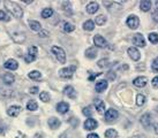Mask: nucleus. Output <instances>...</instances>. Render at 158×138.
<instances>
[{"label": "nucleus", "instance_id": "nucleus-1", "mask_svg": "<svg viewBox=\"0 0 158 138\" xmlns=\"http://www.w3.org/2000/svg\"><path fill=\"white\" fill-rule=\"evenodd\" d=\"M5 7L7 8V10H8L9 13L12 14L14 17H16V18H21L23 16V9L18 4L13 2V1L6 0L5 1Z\"/></svg>", "mask_w": 158, "mask_h": 138}, {"label": "nucleus", "instance_id": "nucleus-2", "mask_svg": "<svg viewBox=\"0 0 158 138\" xmlns=\"http://www.w3.org/2000/svg\"><path fill=\"white\" fill-rule=\"evenodd\" d=\"M51 51H52V53L56 55V58H57L58 61H59L60 63H65V62H66V53H65V51H64L61 47H59V46H53Z\"/></svg>", "mask_w": 158, "mask_h": 138}, {"label": "nucleus", "instance_id": "nucleus-3", "mask_svg": "<svg viewBox=\"0 0 158 138\" xmlns=\"http://www.w3.org/2000/svg\"><path fill=\"white\" fill-rule=\"evenodd\" d=\"M37 52H38V50H37L36 46H30V47H29L28 54H27L26 58H24V61H26L27 63H30V62L36 60V58H37Z\"/></svg>", "mask_w": 158, "mask_h": 138}, {"label": "nucleus", "instance_id": "nucleus-4", "mask_svg": "<svg viewBox=\"0 0 158 138\" xmlns=\"http://www.w3.org/2000/svg\"><path fill=\"white\" fill-rule=\"evenodd\" d=\"M75 70H76V67L75 66H70V67H67V68H62L59 71V75L62 78H72Z\"/></svg>", "mask_w": 158, "mask_h": 138}, {"label": "nucleus", "instance_id": "nucleus-5", "mask_svg": "<svg viewBox=\"0 0 158 138\" xmlns=\"http://www.w3.org/2000/svg\"><path fill=\"white\" fill-rule=\"evenodd\" d=\"M126 23H127V26L131 29H136L139 26V24H140V20H139V17L136 16V15H129Z\"/></svg>", "mask_w": 158, "mask_h": 138}, {"label": "nucleus", "instance_id": "nucleus-6", "mask_svg": "<svg viewBox=\"0 0 158 138\" xmlns=\"http://www.w3.org/2000/svg\"><path fill=\"white\" fill-rule=\"evenodd\" d=\"M118 116H119L118 111H115L113 108H110V109H107L105 112V119L107 122H112V121L117 120Z\"/></svg>", "mask_w": 158, "mask_h": 138}, {"label": "nucleus", "instance_id": "nucleus-7", "mask_svg": "<svg viewBox=\"0 0 158 138\" xmlns=\"http://www.w3.org/2000/svg\"><path fill=\"white\" fill-rule=\"evenodd\" d=\"M133 44L137 46V47H144L145 46V40L143 38V36L141 34H136L134 37H133Z\"/></svg>", "mask_w": 158, "mask_h": 138}, {"label": "nucleus", "instance_id": "nucleus-8", "mask_svg": "<svg viewBox=\"0 0 158 138\" xmlns=\"http://www.w3.org/2000/svg\"><path fill=\"white\" fill-rule=\"evenodd\" d=\"M97 127H98V122H97L95 119L89 117L88 120H85V122H84V129H85V130L91 131V130L96 129Z\"/></svg>", "mask_w": 158, "mask_h": 138}, {"label": "nucleus", "instance_id": "nucleus-9", "mask_svg": "<svg viewBox=\"0 0 158 138\" xmlns=\"http://www.w3.org/2000/svg\"><path fill=\"white\" fill-rule=\"evenodd\" d=\"M94 43L96 45L97 47H106L107 46V42H106L104 37H102L101 34H96L95 37H94Z\"/></svg>", "mask_w": 158, "mask_h": 138}, {"label": "nucleus", "instance_id": "nucleus-10", "mask_svg": "<svg viewBox=\"0 0 158 138\" xmlns=\"http://www.w3.org/2000/svg\"><path fill=\"white\" fill-rule=\"evenodd\" d=\"M128 52V55H129V58L132 59V60L134 61H139L140 60V58H141V54H140V52H139V50L135 47H129L127 50Z\"/></svg>", "mask_w": 158, "mask_h": 138}, {"label": "nucleus", "instance_id": "nucleus-11", "mask_svg": "<svg viewBox=\"0 0 158 138\" xmlns=\"http://www.w3.org/2000/svg\"><path fill=\"white\" fill-rule=\"evenodd\" d=\"M148 83V78L144 77V76H140V77H136L134 81H133V84L136 86V87H144Z\"/></svg>", "mask_w": 158, "mask_h": 138}, {"label": "nucleus", "instance_id": "nucleus-12", "mask_svg": "<svg viewBox=\"0 0 158 138\" xmlns=\"http://www.w3.org/2000/svg\"><path fill=\"white\" fill-rule=\"evenodd\" d=\"M21 109H22V108L20 107V106H16V105H14V106H10V107L7 109V114H8L9 116L15 117V116H18L19 114L21 113Z\"/></svg>", "mask_w": 158, "mask_h": 138}, {"label": "nucleus", "instance_id": "nucleus-13", "mask_svg": "<svg viewBox=\"0 0 158 138\" xmlns=\"http://www.w3.org/2000/svg\"><path fill=\"white\" fill-rule=\"evenodd\" d=\"M5 68L6 69H9V70H16L19 68V63L18 61H15L14 59H9L5 62Z\"/></svg>", "mask_w": 158, "mask_h": 138}, {"label": "nucleus", "instance_id": "nucleus-14", "mask_svg": "<svg viewBox=\"0 0 158 138\" xmlns=\"http://www.w3.org/2000/svg\"><path fill=\"white\" fill-rule=\"evenodd\" d=\"M57 111L60 114H66L68 111H69V105L65 101H60V103L57 105Z\"/></svg>", "mask_w": 158, "mask_h": 138}, {"label": "nucleus", "instance_id": "nucleus-15", "mask_svg": "<svg viewBox=\"0 0 158 138\" xmlns=\"http://www.w3.org/2000/svg\"><path fill=\"white\" fill-rule=\"evenodd\" d=\"M2 82L5 83V84H7V85H10V84H13L14 82H15V76H14L13 74H4L2 75Z\"/></svg>", "mask_w": 158, "mask_h": 138}, {"label": "nucleus", "instance_id": "nucleus-16", "mask_svg": "<svg viewBox=\"0 0 158 138\" xmlns=\"http://www.w3.org/2000/svg\"><path fill=\"white\" fill-rule=\"evenodd\" d=\"M28 24H29V28H30L32 31H36V32H40L42 30V26L38 21H34V20H29L28 21Z\"/></svg>", "mask_w": 158, "mask_h": 138}, {"label": "nucleus", "instance_id": "nucleus-17", "mask_svg": "<svg viewBox=\"0 0 158 138\" xmlns=\"http://www.w3.org/2000/svg\"><path fill=\"white\" fill-rule=\"evenodd\" d=\"M95 89H96L97 92H103L104 90H106V89H107V81H105V79L98 81V82L96 83Z\"/></svg>", "mask_w": 158, "mask_h": 138}, {"label": "nucleus", "instance_id": "nucleus-18", "mask_svg": "<svg viewBox=\"0 0 158 138\" xmlns=\"http://www.w3.org/2000/svg\"><path fill=\"white\" fill-rule=\"evenodd\" d=\"M64 93L67 95V97H69V98H72V99H74V98H76V92H75L74 87L70 85H67L65 89H64Z\"/></svg>", "mask_w": 158, "mask_h": 138}, {"label": "nucleus", "instance_id": "nucleus-19", "mask_svg": "<svg viewBox=\"0 0 158 138\" xmlns=\"http://www.w3.org/2000/svg\"><path fill=\"white\" fill-rule=\"evenodd\" d=\"M48 127H50L51 129H58V128L60 127V124H61L60 120L57 119V117H51V119L48 120Z\"/></svg>", "mask_w": 158, "mask_h": 138}, {"label": "nucleus", "instance_id": "nucleus-20", "mask_svg": "<svg viewBox=\"0 0 158 138\" xmlns=\"http://www.w3.org/2000/svg\"><path fill=\"white\" fill-rule=\"evenodd\" d=\"M98 9H99V6H98V4L95 2V1L88 4V6H87V12H88L89 14H95Z\"/></svg>", "mask_w": 158, "mask_h": 138}, {"label": "nucleus", "instance_id": "nucleus-21", "mask_svg": "<svg viewBox=\"0 0 158 138\" xmlns=\"http://www.w3.org/2000/svg\"><path fill=\"white\" fill-rule=\"evenodd\" d=\"M13 39L16 42V43L21 44L26 40V34L23 32H14L13 34Z\"/></svg>", "mask_w": 158, "mask_h": 138}, {"label": "nucleus", "instance_id": "nucleus-22", "mask_svg": "<svg viewBox=\"0 0 158 138\" xmlns=\"http://www.w3.org/2000/svg\"><path fill=\"white\" fill-rule=\"evenodd\" d=\"M95 107H96L97 112L102 114L105 111V104H104V101H102L101 99H96L95 100Z\"/></svg>", "mask_w": 158, "mask_h": 138}, {"label": "nucleus", "instance_id": "nucleus-23", "mask_svg": "<svg viewBox=\"0 0 158 138\" xmlns=\"http://www.w3.org/2000/svg\"><path fill=\"white\" fill-rule=\"evenodd\" d=\"M152 117H151V115L150 114H144L143 116L141 117V123L144 125L145 128L147 127H149L150 124H151V122H152V120H151Z\"/></svg>", "mask_w": 158, "mask_h": 138}, {"label": "nucleus", "instance_id": "nucleus-24", "mask_svg": "<svg viewBox=\"0 0 158 138\" xmlns=\"http://www.w3.org/2000/svg\"><path fill=\"white\" fill-rule=\"evenodd\" d=\"M85 56L88 59H95L97 56V48L95 47H89L87 51H85Z\"/></svg>", "mask_w": 158, "mask_h": 138}, {"label": "nucleus", "instance_id": "nucleus-25", "mask_svg": "<svg viewBox=\"0 0 158 138\" xmlns=\"http://www.w3.org/2000/svg\"><path fill=\"white\" fill-rule=\"evenodd\" d=\"M140 8L142 9L143 12L150 10V8H151V1H150V0H143V1H141Z\"/></svg>", "mask_w": 158, "mask_h": 138}, {"label": "nucleus", "instance_id": "nucleus-26", "mask_svg": "<svg viewBox=\"0 0 158 138\" xmlns=\"http://www.w3.org/2000/svg\"><path fill=\"white\" fill-rule=\"evenodd\" d=\"M83 29L87 31H92L94 29H95V23H94V21H91V20H88V21H85L83 23Z\"/></svg>", "mask_w": 158, "mask_h": 138}, {"label": "nucleus", "instance_id": "nucleus-27", "mask_svg": "<svg viewBox=\"0 0 158 138\" xmlns=\"http://www.w3.org/2000/svg\"><path fill=\"white\" fill-rule=\"evenodd\" d=\"M29 77L31 79H35V81H40V79H42V74L38 70H32L29 73Z\"/></svg>", "mask_w": 158, "mask_h": 138}, {"label": "nucleus", "instance_id": "nucleus-28", "mask_svg": "<svg viewBox=\"0 0 158 138\" xmlns=\"http://www.w3.org/2000/svg\"><path fill=\"white\" fill-rule=\"evenodd\" d=\"M105 137L106 138H117L118 137V132L114 129H107L105 131Z\"/></svg>", "mask_w": 158, "mask_h": 138}, {"label": "nucleus", "instance_id": "nucleus-29", "mask_svg": "<svg viewBox=\"0 0 158 138\" xmlns=\"http://www.w3.org/2000/svg\"><path fill=\"white\" fill-rule=\"evenodd\" d=\"M37 108H38V105H37V103H36V101H34V100H30L29 103L27 104V109H28V111L34 112V111H36Z\"/></svg>", "mask_w": 158, "mask_h": 138}, {"label": "nucleus", "instance_id": "nucleus-30", "mask_svg": "<svg viewBox=\"0 0 158 138\" xmlns=\"http://www.w3.org/2000/svg\"><path fill=\"white\" fill-rule=\"evenodd\" d=\"M53 15V9L51 8H45L42 10V17L43 18H48Z\"/></svg>", "mask_w": 158, "mask_h": 138}, {"label": "nucleus", "instance_id": "nucleus-31", "mask_svg": "<svg viewBox=\"0 0 158 138\" xmlns=\"http://www.w3.org/2000/svg\"><path fill=\"white\" fill-rule=\"evenodd\" d=\"M148 39H149L150 43L157 44L158 43V34H156V32H151V34H149V36H148Z\"/></svg>", "mask_w": 158, "mask_h": 138}, {"label": "nucleus", "instance_id": "nucleus-32", "mask_svg": "<svg viewBox=\"0 0 158 138\" xmlns=\"http://www.w3.org/2000/svg\"><path fill=\"white\" fill-rule=\"evenodd\" d=\"M75 26L74 24H72L69 22H66L65 24H64V31L65 32H72V31H74Z\"/></svg>", "mask_w": 158, "mask_h": 138}, {"label": "nucleus", "instance_id": "nucleus-33", "mask_svg": "<svg viewBox=\"0 0 158 138\" xmlns=\"http://www.w3.org/2000/svg\"><path fill=\"white\" fill-rule=\"evenodd\" d=\"M136 104L137 106H143L145 104V97L143 95H137L136 97Z\"/></svg>", "mask_w": 158, "mask_h": 138}, {"label": "nucleus", "instance_id": "nucleus-34", "mask_svg": "<svg viewBox=\"0 0 158 138\" xmlns=\"http://www.w3.org/2000/svg\"><path fill=\"white\" fill-rule=\"evenodd\" d=\"M95 22H96L98 26H103L106 22V17L104 15H98V16L95 18Z\"/></svg>", "mask_w": 158, "mask_h": 138}, {"label": "nucleus", "instance_id": "nucleus-35", "mask_svg": "<svg viewBox=\"0 0 158 138\" xmlns=\"http://www.w3.org/2000/svg\"><path fill=\"white\" fill-rule=\"evenodd\" d=\"M40 98L42 101H44V103H48V101H50V95H48V92H40Z\"/></svg>", "mask_w": 158, "mask_h": 138}, {"label": "nucleus", "instance_id": "nucleus-36", "mask_svg": "<svg viewBox=\"0 0 158 138\" xmlns=\"http://www.w3.org/2000/svg\"><path fill=\"white\" fill-rule=\"evenodd\" d=\"M62 8L65 9V12L68 14H72V8H70V2L69 1H65L62 4Z\"/></svg>", "mask_w": 158, "mask_h": 138}, {"label": "nucleus", "instance_id": "nucleus-37", "mask_svg": "<svg viewBox=\"0 0 158 138\" xmlns=\"http://www.w3.org/2000/svg\"><path fill=\"white\" fill-rule=\"evenodd\" d=\"M85 115V116H91L92 115V111H91V107L88 106V107H84L83 108V112H82Z\"/></svg>", "mask_w": 158, "mask_h": 138}, {"label": "nucleus", "instance_id": "nucleus-38", "mask_svg": "<svg viewBox=\"0 0 158 138\" xmlns=\"http://www.w3.org/2000/svg\"><path fill=\"white\" fill-rule=\"evenodd\" d=\"M97 65H98L99 68H105V67H107V65H109V61L106 60V59L105 60H101V61H98Z\"/></svg>", "mask_w": 158, "mask_h": 138}, {"label": "nucleus", "instance_id": "nucleus-39", "mask_svg": "<svg viewBox=\"0 0 158 138\" xmlns=\"http://www.w3.org/2000/svg\"><path fill=\"white\" fill-rule=\"evenodd\" d=\"M9 18L4 10H0V21H8Z\"/></svg>", "mask_w": 158, "mask_h": 138}, {"label": "nucleus", "instance_id": "nucleus-40", "mask_svg": "<svg viewBox=\"0 0 158 138\" xmlns=\"http://www.w3.org/2000/svg\"><path fill=\"white\" fill-rule=\"evenodd\" d=\"M152 70L158 73V56L154 60V62H152Z\"/></svg>", "mask_w": 158, "mask_h": 138}, {"label": "nucleus", "instance_id": "nucleus-41", "mask_svg": "<svg viewBox=\"0 0 158 138\" xmlns=\"http://www.w3.org/2000/svg\"><path fill=\"white\" fill-rule=\"evenodd\" d=\"M38 91H40L38 86H32V87H30L29 92H30L31 95H37V93H38Z\"/></svg>", "mask_w": 158, "mask_h": 138}, {"label": "nucleus", "instance_id": "nucleus-42", "mask_svg": "<svg viewBox=\"0 0 158 138\" xmlns=\"http://www.w3.org/2000/svg\"><path fill=\"white\" fill-rule=\"evenodd\" d=\"M48 36H50L48 31H46V30H40V37H42V38H44V37H48Z\"/></svg>", "mask_w": 158, "mask_h": 138}, {"label": "nucleus", "instance_id": "nucleus-43", "mask_svg": "<svg viewBox=\"0 0 158 138\" xmlns=\"http://www.w3.org/2000/svg\"><path fill=\"white\" fill-rule=\"evenodd\" d=\"M151 83H152V86H154L155 89H158V76H156V77L151 81Z\"/></svg>", "mask_w": 158, "mask_h": 138}, {"label": "nucleus", "instance_id": "nucleus-44", "mask_svg": "<svg viewBox=\"0 0 158 138\" xmlns=\"http://www.w3.org/2000/svg\"><path fill=\"white\" fill-rule=\"evenodd\" d=\"M102 74L101 73H98V74H94V75H90V76H89V81H94V79H95V78L96 77H98V76H101Z\"/></svg>", "mask_w": 158, "mask_h": 138}, {"label": "nucleus", "instance_id": "nucleus-45", "mask_svg": "<svg viewBox=\"0 0 158 138\" xmlns=\"http://www.w3.org/2000/svg\"><path fill=\"white\" fill-rule=\"evenodd\" d=\"M107 77H109V79L113 81V79H115V75H114L113 71H110V73L107 74Z\"/></svg>", "mask_w": 158, "mask_h": 138}, {"label": "nucleus", "instance_id": "nucleus-46", "mask_svg": "<svg viewBox=\"0 0 158 138\" xmlns=\"http://www.w3.org/2000/svg\"><path fill=\"white\" fill-rule=\"evenodd\" d=\"M87 138H99V136L97 134H89Z\"/></svg>", "mask_w": 158, "mask_h": 138}, {"label": "nucleus", "instance_id": "nucleus-47", "mask_svg": "<svg viewBox=\"0 0 158 138\" xmlns=\"http://www.w3.org/2000/svg\"><path fill=\"white\" fill-rule=\"evenodd\" d=\"M152 17H154V20H155V21L158 22V15H157V12H156V13L152 14Z\"/></svg>", "mask_w": 158, "mask_h": 138}, {"label": "nucleus", "instance_id": "nucleus-48", "mask_svg": "<svg viewBox=\"0 0 158 138\" xmlns=\"http://www.w3.org/2000/svg\"><path fill=\"white\" fill-rule=\"evenodd\" d=\"M4 130H5V127L2 124H0V134H2V132H4Z\"/></svg>", "mask_w": 158, "mask_h": 138}, {"label": "nucleus", "instance_id": "nucleus-49", "mask_svg": "<svg viewBox=\"0 0 158 138\" xmlns=\"http://www.w3.org/2000/svg\"><path fill=\"white\" fill-rule=\"evenodd\" d=\"M155 132H156V134L158 135V123L156 125H155Z\"/></svg>", "mask_w": 158, "mask_h": 138}, {"label": "nucleus", "instance_id": "nucleus-50", "mask_svg": "<svg viewBox=\"0 0 158 138\" xmlns=\"http://www.w3.org/2000/svg\"><path fill=\"white\" fill-rule=\"evenodd\" d=\"M156 8H157V12H158V1H156Z\"/></svg>", "mask_w": 158, "mask_h": 138}]
</instances>
